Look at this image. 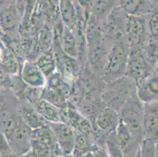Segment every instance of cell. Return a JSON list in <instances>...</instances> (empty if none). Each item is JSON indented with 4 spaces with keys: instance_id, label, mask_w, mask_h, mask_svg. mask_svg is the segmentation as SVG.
Returning <instances> with one entry per match:
<instances>
[{
    "instance_id": "cell-6",
    "label": "cell",
    "mask_w": 158,
    "mask_h": 157,
    "mask_svg": "<svg viewBox=\"0 0 158 157\" xmlns=\"http://www.w3.org/2000/svg\"><path fill=\"white\" fill-rule=\"evenodd\" d=\"M21 79L28 86L40 88L45 86L46 77L36 64L26 61L21 69Z\"/></svg>"
},
{
    "instance_id": "cell-9",
    "label": "cell",
    "mask_w": 158,
    "mask_h": 157,
    "mask_svg": "<svg viewBox=\"0 0 158 157\" xmlns=\"http://www.w3.org/2000/svg\"><path fill=\"white\" fill-rule=\"evenodd\" d=\"M0 66L6 73L11 75L18 74L20 64L14 51L0 40Z\"/></svg>"
},
{
    "instance_id": "cell-1",
    "label": "cell",
    "mask_w": 158,
    "mask_h": 157,
    "mask_svg": "<svg viewBox=\"0 0 158 157\" xmlns=\"http://www.w3.org/2000/svg\"><path fill=\"white\" fill-rule=\"evenodd\" d=\"M31 129L21 117L14 131L10 138H7V142L13 152H15L17 155L25 153L31 145Z\"/></svg>"
},
{
    "instance_id": "cell-11",
    "label": "cell",
    "mask_w": 158,
    "mask_h": 157,
    "mask_svg": "<svg viewBox=\"0 0 158 157\" xmlns=\"http://www.w3.org/2000/svg\"><path fill=\"white\" fill-rule=\"evenodd\" d=\"M35 110L45 120L50 121L51 123L61 122V114L59 109L47 101L41 100L37 102Z\"/></svg>"
},
{
    "instance_id": "cell-13",
    "label": "cell",
    "mask_w": 158,
    "mask_h": 157,
    "mask_svg": "<svg viewBox=\"0 0 158 157\" xmlns=\"http://www.w3.org/2000/svg\"><path fill=\"white\" fill-rule=\"evenodd\" d=\"M61 46L63 51L69 57L77 56V41L72 29L64 25L61 39Z\"/></svg>"
},
{
    "instance_id": "cell-20",
    "label": "cell",
    "mask_w": 158,
    "mask_h": 157,
    "mask_svg": "<svg viewBox=\"0 0 158 157\" xmlns=\"http://www.w3.org/2000/svg\"><path fill=\"white\" fill-rule=\"evenodd\" d=\"M146 59L151 64L158 63V47L154 43H151L147 47L146 51Z\"/></svg>"
},
{
    "instance_id": "cell-19",
    "label": "cell",
    "mask_w": 158,
    "mask_h": 157,
    "mask_svg": "<svg viewBox=\"0 0 158 157\" xmlns=\"http://www.w3.org/2000/svg\"><path fill=\"white\" fill-rule=\"evenodd\" d=\"M89 137L86 132H81V134L76 136L75 140V149L80 152H85L90 146Z\"/></svg>"
},
{
    "instance_id": "cell-14",
    "label": "cell",
    "mask_w": 158,
    "mask_h": 157,
    "mask_svg": "<svg viewBox=\"0 0 158 157\" xmlns=\"http://www.w3.org/2000/svg\"><path fill=\"white\" fill-rule=\"evenodd\" d=\"M21 110H22L21 117L31 130L39 129V127L45 125L46 120L39 114L35 109L23 107Z\"/></svg>"
},
{
    "instance_id": "cell-17",
    "label": "cell",
    "mask_w": 158,
    "mask_h": 157,
    "mask_svg": "<svg viewBox=\"0 0 158 157\" xmlns=\"http://www.w3.org/2000/svg\"><path fill=\"white\" fill-rule=\"evenodd\" d=\"M44 100L50 102L57 107H61L63 106V105L64 106V104H63L64 103V93H62V91L57 87H49L44 90Z\"/></svg>"
},
{
    "instance_id": "cell-3",
    "label": "cell",
    "mask_w": 158,
    "mask_h": 157,
    "mask_svg": "<svg viewBox=\"0 0 158 157\" xmlns=\"http://www.w3.org/2000/svg\"><path fill=\"white\" fill-rule=\"evenodd\" d=\"M138 97L146 104L158 101V74L149 75L138 85Z\"/></svg>"
},
{
    "instance_id": "cell-18",
    "label": "cell",
    "mask_w": 158,
    "mask_h": 157,
    "mask_svg": "<svg viewBox=\"0 0 158 157\" xmlns=\"http://www.w3.org/2000/svg\"><path fill=\"white\" fill-rule=\"evenodd\" d=\"M61 12L62 15L63 21L66 27L72 29L75 23V12L74 8L72 5L71 2L69 1H62L61 2Z\"/></svg>"
},
{
    "instance_id": "cell-12",
    "label": "cell",
    "mask_w": 158,
    "mask_h": 157,
    "mask_svg": "<svg viewBox=\"0 0 158 157\" xmlns=\"http://www.w3.org/2000/svg\"><path fill=\"white\" fill-rule=\"evenodd\" d=\"M143 127L149 138L158 140V109H149L145 112Z\"/></svg>"
},
{
    "instance_id": "cell-22",
    "label": "cell",
    "mask_w": 158,
    "mask_h": 157,
    "mask_svg": "<svg viewBox=\"0 0 158 157\" xmlns=\"http://www.w3.org/2000/svg\"><path fill=\"white\" fill-rule=\"evenodd\" d=\"M11 152H13V151L11 150L6 138L0 130V153L6 154L11 153Z\"/></svg>"
},
{
    "instance_id": "cell-15",
    "label": "cell",
    "mask_w": 158,
    "mask_h": 157,
    "mask_svg": "<svg viewBox=\"0 0 158 157\" xmlns=\"http://www.w3.org/2000/svg\"><path fill=\"white\" fill-rule=\"evenodd\" d=\"M144 31V24L143 21L141 18L135 16H132L127 24V36L129 37L131 41H135L136 43L140 40Z\"/></svg>"
},
{
    "instance_id": "cell-2",
    "label": "cell",
    "mask_w": 158,
    "mask_h": 157,
    "mask_svg": "<svg viewBox=\"0 0 158 157\" xmlns=\"http://www.w3.org/2000/svg\"><path fill=\"white\" fill-rule=\"evenodd\" d=\"M128 50L123 43H116L107 59V70L112 75H120L127 70Z\"/></svg>"
},
{
    "instance_id": "cell-21",
    "label": "cell",
    "mask_w": 158,
    "mask_h": 157,
    "mask_svg": "<svg viewBox=\"0 0 158 157\" xmlns=\"http://www.w3.org/2000/svg\"><path fill=\"white\" fill-rule=\"evenodd\" d=\"M149 28L152 35L158 39V11L152 15L149 22Z\"/></svg>"
},
{
    "instance_id": "cell-5",
    "label": "cell",
    "mask_w": 158,
    "mask_h": 157,
    "mask_svg": "<svg viewBox=\"0 0 158 157\" xmlns=\"http://www.w3.org/2000/svg\"><path fill=\"white\" fill-rule=\"evenodd\" d=\"M19 9L14 5H9L0 9V29L10 33L17 29L21 21Z\"/></svg>"
},
{
    "instance_id": "cell-7",
    "label": "cell",
    "mask_w": 158,
    "mask_h": 157,
    "mask_svg": "<svg viewBox=\"0 0 158 157\" xmlns=\"http://www.w3.org/2000/svg\"><path fill=\"white\" fill-rule=\"evenodd\" d=\"M127 63V70L128 73L139 83L149 76V74H148L149 66L147 65L146 58L139 50L134 52L133 57L129 59Z\"/></svg>"
},
{
    "instance_id": "cell-8",
    "label": "cell",
    "mask_w": 158,
    "mask_h": 157,
    "mask_svg": "<svg viewBox=\"0 0 158 157\" xmlns=\"http://www.w3.org/2000/svg\"><path fill=\"white\" fill-rule=\"evenodd\" d=\"M21 116L11 108L0 105V130L6 139L10 137L18 126Z\"/></svg>"
},
{
    "instance_id": "cell-4",
    "label": "cell",
    "mask_w": 158,
    "mask_h": 157,
    "mask_svg": "<svg viewBox=\"0 0 158 157\" xmlns=\"http://www.w3.org/2000/svg\"><path fill=\"white\" fill-rule=\"evenodd\" d=\"M51 127L63 151L67 154L71 152L75 148L76 140V136L71 128L62 122L51 123Z\"/></svg>"
},
{
    "instance_id": "cell-23",
    "label": "cell",
    "mask_w": 158,
    "mask_h": 157,
    "mask_svg": "<svg viewBox=\"0 0 158 157\" xmlns=\"http://www.w3.org/2000/svg\"><path fill=\"white\" fill-rule=\"evenodd\" d=\"M156 148H155V153H156V156L158 157V140L156 141Z\"/></svg>"
},
{
    "instance_id": "cell-10",
    "label": "cell",
    "mask_w": 158,
    "mask_h": 157,
    "mask_svg": "<svg viewBox=\"0 0 158 157\" xmlns=\"http://www.w3.org/2000/svg\"><path fill=\"white\" fill-rule=\"evenodd\" d=\"M120 121V118L114 109L106 108L97 116L96 123L101 130L106 132L116 130Z\"/></svg>"
},
{
    "instance_id": "cell-16",
    "label": "cell",
    "mask_w": 158,
    "mask_h": 157,
    "mask_svg": "<svg viewBox=\"0 0 158 157\" xmlns=\"http://www.w3.org/2000/svg\"><path fill=\"white\" fill-rule=\"evenodd\" d=\"M36 64L45 76L51 75L55 68V60L49 52H45L39 57Z\"/></svg>"
}]
</instances>
